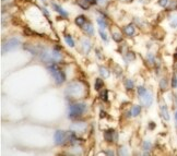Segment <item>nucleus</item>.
Instances as JSON below:
<instances>
[{
  "mask_svg": "<svg viewBox=\"0 0 177 156\" xmlns=\"http://www.w3.org/2000/svg\"><path fill=\"white\" fill-rule=\"evenodd\" d=\"M42 1H43V2L45 3V5H47V2H46V0H42Z\"/></svg>",
  "mask_w": 177,
  "mask_h": 156,
  "instance_id": "a19ab883",
  "label": "nucleus"
},
{
  "mask_svg": "<svg viewBox=\"0 0 177 156\" xmlns=\"http://www.w3.org/2000/svg\"><path fill=\"white\" fill-rule=\"evenodd\" d=\"M97 2L100 3V5H105L106 0H97Z\"/></svg>",
  "mask_w": 177,
  "mask_h": 156,
  "instance_id": "e433bc0d",
  "label": "nucleus"
},
{
  "mask_svg": "<svg viewBox=\"0 0 177 156\" xmlns=\"http://www.w3.org/2000/svg\"><path fill=\"white\" fill-rule=\"evenodd\" d=\"M67 93L72 96H79L82 94V86L78 83H71L68 86Z\"/></svg>",
  "mask_w": 177,
  "mask_h": 156,
  "instance_id": "7ed1b4c3",
  "label": "nucleus"
},
{
  "mask_svg": "<svg viewBox=\"0 0 177 156\" xmlns=\"http://www.w3.org/2000/svg\"><path fill=\"white\" fill-rule=\"evenodd\" d=\"M97 23H98V25H100V27L101 29H106V26H107V24H106V22L104 21V20H102V19H100L98 18L97 19Z\"/></svg>",
  "mask_w": 177,
  "mask_h": 156,
  "instance_id": "5701e85b",
  "label": "nucleus"
},
{
  "mask_svg": "<svg viewBox=\"0 0 177 156\" xmlns=\"http://www.w3.org/2000/svg\"><path fill=\"white\" fill-rule=\"evenodd\" d=\"M53 77H54V79H55V81H56V83H57V84L64 83V82H65V80H66L65 73H64L62 71H60V69L57 70L56 72H54Z\"/></svg>",
  "mask_w": 177,
  "mask_h": 156,
  "instance_id": "39448f33",
  "label": "nucleus"
},
{
  "mask_svg": "<svg viewBox=\"0 0 177 156\" xmlns=\"http://www.w3.org/2000/svg\"><path fill=\"white\" fill-rule=\"evenodd\" d=\"M112 37H113V39L115 42H117V43H119V42H121V39H122V36H121V34L120 33H113V35H112Z\"/></svg>",
  "mask_w": 177,
  "mask_h": 156,
  "instance_id": "6ab92c4d",
  "label": "nucleus"
},
{
  "mask_svg": "<svg viewBox=\"0 0 177 156\" xmlns=\"http://www.w3.org/2000/svg\"><path fill=\"white\" fill-rule=\"evenodd\" d=\"M86 1H88V2L90 3V5H95V3L97 2L96 0H86Z\"/></svg>",
  "mask_w": 177,
  "mask_h": 156,
  "instance_id": "c9c22d12",
  "label": "nucleus"
},
{
  "mask_svg": "<svg viewBox=\"0 0 177 156\" xmlns=\"http://www.w3.org/2000/svg\"><path fill=\"white\" fill-rule=\"evenodd\" d=\"M113 134H114L113 130H106L104 132V138H105L106 141H113Z\"/></svg>",
  "mask_w": 177,
  "mask_h": 156,
  "instance_id": "4468645a",
  "label": "nucleus"
},
{
  "mask_svg": "<svg viewBox=\"0 0 177 156\" xmlns=\"http://www.w3.org/2000/svg\"><path fill=\"white\" fill-rule=\"evenodd\" d=\"M172 87H177V77L176 75H173L172 78Z\"/></svg>",
  "mask_w": 177,
  "mask_h": 156,
  "instance_id": "c85d7f7f",
  "label": "nucleus"
},
{
  "mask_svg": "<svg viewBox=\"0 0 177 156\" xmlns=\"http://www.w3.org/2000/svg\"><path fill=\"white\" fill-rule=\"evenodd\" d=\"M138 93H139V96H141V95H143L144 93H146V87H142V86H140L138 89Z\"/></svg>",
  "mask_w": 177,
  "mask_h": 156,
  "instance_id": "c756f323",
  "label": "nucleus"
},
{
  "mask_svg": "<svg viewBox=\"0 0 177 156\" xmlns=\"http://www.w3.org/2000/svg\"><path fill=\"white\" fill-rule=\"evenodd\" d=\"M85 17L84 15H79V17L76 18V20H74V23H76V25H78L79 27H83L84 25H85Z\"/></svg>",
  "mask_w": 177,
  "mask_h": 156,
  "instance_id": "6e6552de",
  "label": "nucleus"
},
{
  "mask_svg": "<svg viewBox=\"0 0 177 156\" xmlns=\"http://www.w3.org/2000/svg\"><path fill=\"white\" fill-rule=\"evenodd\" d=\"M82 47H83L84 51L88 53V51L90 50V48H91V43H90L88 39H83V41H82Z\"/></svg>",
  "mask_w": 177,
  "mask_h": 156,
  "instance_id": "dca6fc26",
  "label": "nucleus"
},
{
  "mask_svg": "<svg viewBox=\"0 0 177 156\" xmlns=\"http://www.w3.org/2000/svg\"><path fill=\"white\" fill-rule=\"evenodd\" d=\"M100 73L102 74V77L105 78V79H107V78L109 77V71H108V70L106 69V68H104V67L100 68Z\"/></svg>",
  "mask_w": 177,
  "mask_h": 156,
  "instance_id": "f3484780",
  "label": "nucleus"
},
{
  "mask_svg": "<svg viewBox=\"0 0 177 156\" xmlns=\"http://www.w3.org/2000/svg\"><path fill=\"white\" fill-rule=\"evenodd\" d=\"M77 3L84 10H88V5H90L86 0H77Z\"/></svg>",
  "mask_w": 177,
  "mask_h": 156,
  "instance_id": "2eb2a0df",
  "label": "nucleus"
},
{
  "mask_svg": "<svg viewBox=\"0 0 177 156\" xmlns=\"http://www.w3.org/2000/svg\"><path fill=\"white\" fill-rule=\"evenodd\" d=\"M175 121H176V126H177V111L176 114H175Z\"/></svg>",
  "mask_w": 177,
  "mask_h": 156,
  "instance_id": "ea45409f",
  "label": "nucleus"
},
{
  "mask_svg": "<svg viewBox=\"0 0 177 156\" xmlns=\"http://www.w3.org/2000/svg\"><path fill=\"white\" fill-rule=\"evenodd\" d=\"M124 33H125V35H127V36H134V33H136L134 26L132 25V24L126 25V26L124 27Z\"/></svg>",
  "mask_w": 177,
  "mask_h": 156,
  "instance_id": "0eeeda50",
  "label": "nucleus"
},
{
  "mask_svg": "<svg viewBox=\"0 0 177 156\" xmlns=\"http://www.w3.org/2000/svg\"><path fill=\"white\" fill-rule=\"evenodd\" d=\"M41 59L43 60L44 62H51V61H54V57H53V55L51 56H49V54L48 53H46V51H44V53H42L41 55Z\"/></svg>",
  "mask_w": 177,
  "mask_h": 156,
  "instance_id": "1a4fd4ad",
  "label": "nucleus"
},
{
  "mask_svg": "<svg viewBox=\"0 0 177 156\" xmlns=\"http://www.w3.org/2000/svg\"><path fill=\"white\" fill-rule=\"evenodd\" d=\"M53 8H54V10L55 11H57L58 13H60V14L62 15V17H68V13L65 11V10L62 9L60 6H58V5H56V3H53Z\"/></svg>",
  "mask_w": 177,
  "mask_h": 156,
  "instance_id": "9d476101",
  "label": "nucleus"
},
{
  "mask_svg": "<svg viewBox=\"0 0 177 156\" xmlns=\"http://www.w3.org/2000/svg\"><path fill=\"white\" fill-rule=\"evenodd\" d=\"M102 86H103V81H102V79H96L95 81V90H101L102 89Z\"/></svg>",
  "mask_w": 177,
  "mask_h": 156,
  "instance_id": "412c9836",
  "label": "nucleus"
},
{
  "mask_svg": "<svg viewBox=\"0 0 177 156\" xmlns=\"http://www.w3.org/2000/svg\"><path fill=\"white\" fill-rule=\"evenodd\" d=\"M140 111H141V108H140V106L136 105L132 107L131 109V115L134 116V117H136V116H138L139 114H140Z\"/></svg>",
  "mask_w": 177,
  "mask_h": 156,
  "instance_id": "a211bd4d",
  "label": "nucleus"
},
{
  "mask_svg": "<svg viewBox=\"0 0 177 156\" xmlns=\"http://www.w3.org/2000/svg\"><path fill=\"white\" fill-rule=\"evenodd\" d=\"M103 99H104V101H107V91H104V93H103Z\"/></svg>",
  "mask_w": 177,
  "mask_h": 156,
  "instance_id": "72a5a7b5",
  "label": "nucleus"
},
{
  "mask_svg": "<svg viewBox=\"0 0 177 156\" xmlns=\"http://www.w3.org/2000/svg\"><path fill=\"white\" fill-rule=\"evenodd\" d=\"M53 57H54V59H55V60H58V61L62 59L61 54L58 53V51H56V50H55V51H53Z\"/></svg>",
  "mask_w": 177,
  "mask_h": 156,
  "instance_id": "b1692460",
  "label": "nucleus"
},
{
  "mask_svg": "<svg viewBox=\"0 0 177 156\" xmlns=\"http://www.w3.org/2000/svg\"><path fill=\"white\" fill-rule=\"evenodd\" d=\"M160 86L162 90H166V86H167V81H166V79H163L162 81H161Z\"/></svg>",
  "mask_w": 177,
  "mask_h": 156,
  "instance_id": "bb28decb",
  "label": "nucleus"
},
{
  "mask_svg": "<svg viewBox=\"0 0 177 156\" xmlns=\"http://www.w3.org/2000/svg\"><path fill=\"white\" fill-rule=\"evenodd\" d=\"M125 84H126V87H127V89H132V87H134V83H132V81L129 79H127L125 81Z\"/></svg>",
  "mask_w": 177,
  "mask_h": 156,
  "instance_id": "a878e982",
  "label": "nucleus"
},
{
  "mask_svg": "<svg viewBox=\"0 0 177 156\" xmlns=\"http://www.w3.org/2000/svg\"><path fill=\"white\" fill-rule=\"evenodd\" d=\"M101 117H105V113L104 111H101Z\"/></svg>",
  "mask_w": 177,
  "mask_h": 156,
  "instance_id": "58836bf2",
  "label": "nucleus"
},
{
  "mask_svg": "<svg viewBox=\"0 0 177 156\" xmlns=\"http://www.w3.org/2000/svg\"><path fill=\"white\" fill-rule=\"evenodd\" d=\"M127 56H129L130 59H131V60H134V53H131V51H129V53L127 54Z\"/></svg>",
  "mask_w": 177,
  "mask_h": 156,
  "instance_id": "473e14b6",
  "label": "nucleus"
},
{
  "mask_svg": "<svg viewBox=\"0 0 177 156\" xmlns=\"http://www.w3.org/2000/svg\"><path fill=\"white\" fill-rule=\"evenodd\" d=\"M72 129H74L76 131L78 132H83L84 129H85V125L82 122H78V123H74L73 126H72Z\"/></svg>",
  "mask_w": 177,
  "mask_h": 156,
  "instance_id": "9b49d317",
  "label": "nucleus"
},
{
  "mask_svg": "<svg viewBox=\"0 0 177 156\" xmlns=\"http://www.w3.org/2000/svg\"><path fill=\"white\" fill-rule=\"evenodd\" d=\"M161 111H162V116L163 118L165 120H170V115H168V110H167V107L165 105H162L161 106Z\"/></svg>",
  "mask_w": 177,
  "mask_h": 156,
  "instance_id": "ddd939ff",
  "label": "nucleus"
},
{
  "mask_svg": "<svg viewBox=\"0 0 177 156\" xmlns=\"http://www.w3.org/2000/svg\"><path fill=\"white\" fill-rule=\"evenodd\" d=\"M86 106L85 104H73L69 107V116L70 117H77V116H80L85 111Z\"/></svg>",
  "mask_w": 177,
  "mask_h": 156,
  "instance_id": "f257e3e1",
  "label": "nucleus"
},
{
  "mask_svg": "<svg viewBox=\"0 0 177 156\" xmlns=\"http://www.w3.org/2000/svg\"><path fill=\"white\" fill-rule=\"evenodd\" d=\"M149 128H150V129H154V128H155V123L151 122V123H150V126H149Z\"/></svg>",
  "mask_w": 177,
  "mask_h": 156,
  "instance_id": "4c0bfd02",
  "label": "nucleus"
},
{
  "mask_svg": "<svg viewBox=\"0 0 177 156\" xmlns=\"http://www.w3.org/2000/svg\"><path fill=\"white\" fill-rule=\"evenodd\" d=\"M66 137H67V133H65L64 131H60V130L56 131L55 135H54L55 144H57V145H61V144L64 143V142H65Z\"/></svg>",
  "mask_w": 177,
  "mask_h": 156,
  "instance_id": "20e7f679",
  "label": "nucleus"
},
{
  "mask_svg": "<svg viewBox=\"0 0 177 156\" xmlns=\"http://www.w3.org/2000/svg\"><path fill=\"white\" fill-rule=\"evenodd\" d=\"M143 149L144 150H150L151 149V143L149 141H144L143 142Z\"/></svg>",
  "mask_w": 177,
  "mask_h": 156,
  "instance_id": "7c9ffc66",
  "label": "nucleus"
},
{
  "mask_svg": "<svg viewBox=\"0 0 177 156\" xmlns=\"http://www.w3.org/2000/svg\"><path fill=\"white\" fill-rule=\"evenodd\" d=\"M171 26L172 27H177V15H173L171 18Z\"/></svg>",
  "mask_w": 177,
  "mask_h": 156,
  "instance_id": "4be33fe9",
  "label": "nucleus"
},
{
  "mask_svg": "<svg viewBox=\"0 0 177 156\" xmlns=\"http://www.w3.org/2000/svg\"><path fill=\"white\" fill-rule=\"evenodd\" d=\"M168 1H170V0H158V5L162 8H165L166 6L168 5Z\"/></svg>",
  "mask_w": 177,
  "mask_h": 156,
  "instance_id": "cd10ccee",
  "label": "nucleus"
},
{
  "mask_svg": "<svg viewBox=\"0 0 177 156\" xmlns=\"http://www.w3.org/2000/svg\"><path fill=\"white\" fill-rule=\"evenodd\" d=\"M83 29H84V32H85L88 36H93L94 35V29H93V26H92L91 24H86V25H84Z\"/></svg>",
  "mask_w": 177,
  "mask_h": 156,
  "instance_id": "f8f14e48",
  "label": "nucleus"
},
{
  "mask_svg": "<svg viewBox=\"0 0 177 156\" xmlns=\"http://www.w3.org/2000/svg\"><path fill=\"white\" fill-rule=\"evenodd\" d=\"M65 41H66V43L70 46V47H73V46H74V42H73V39H72V37L70 35H65Z\"/></svg>",
  "mask_w": 177,
  "mask_h": 156,
  "instance_id": "aec40b11",
  "label": "nucleus"
},
{
  "mask_svg": "<svg viewBox=\"0 0 177 156\" xmlns=\"http://www.w3.org/2000/svg\"><path fill=\"white\" fill-rule=\"evenodd\" d=\"M119 154H120V155H127L128 152H126V149H125V147H122L121 152H119Z\"/></svg>",
  "mask_w": 177,
  "mask_h": 156,
  "instance_id": "2f4dec72",
  "label": "nucleus"
},
{
  "mask_svg": "<svg viewBox=\"0 0 177 156\" xmlns=\"http://www.w3.org/2000/svg\"><path fill=\"white\" fill-rule=\"evenodd\" d=\"M19 45H20V41L18 38H15V37L8 39V41L2 45V53L13 50V49H14V48H17Z\"/></svg>",
  "mask_w": 177,
  "mask_h": 156,
  "instance_id": "f03ea898",
  "label": "nucleus"
},
{
  "mask_svg": "<svg viewBox=\"0 0 177 156\" xmlns=\"http://www.w3.org/2000/svg\"><path fill=\"white\" fill-rule=\"evenodd\" d=\"M175 9H176V10H177V5H176V8H175Z\"/></svg>",
  "mask_w": 177,
  "mask_h": 156,
  "instance_id": "79ce46f5",
  "label": "nucleus"
},
{
  "mask_svg": "<svg viewBox=\"0 0 177 156\" xmlns=\"http://www.w3.org/2000/svg\"><path fill=\"white\" fill-rule=\"evenodd\" d=\"M140 98H141V102L143 105L150 106L152 104V95H151L150 92L146 91V93H144L143 95L140 96Z\"/></svg>",
  "mask_w": 177,
  "mask_h": 156,
  "instance_id": "423d86ee",
  "label": "nucleus"
},
{
  "mask_svg": "<svg viewBox=\"0 0 177 156\" xmlns=\"http://www.w3.org/2000/svg\"><path fill=\"white\" fill-rule=\"evenodd\" d=\"M41 10H42V11L44 12V14H45L46 17H49V13H48V12L46 11V10H45V8H41Z\"/></svg>",
  "mask_w": 177,
  "mask_h": 156,
  "instance_id": "f704fd0d",
  "label": "nucleus"
},
{
  "mask_svg": "<svg viewBox=\"0 0 177 156\" xmlns=\"http://www.w3.org/2000/svg\"><path fill=\"white\" fill-rule=\"evenodd\" d=\"M98 33H100L101 38L104 39V41H107V35H106V33L104 32L103 29H101V27H100V31H98Z\"/></svg>",
  "mask_w": 177,
  "mask_h": 156,
  "instance_id": "393cba45",
  "label": "nucleus"
}]
</instances>
